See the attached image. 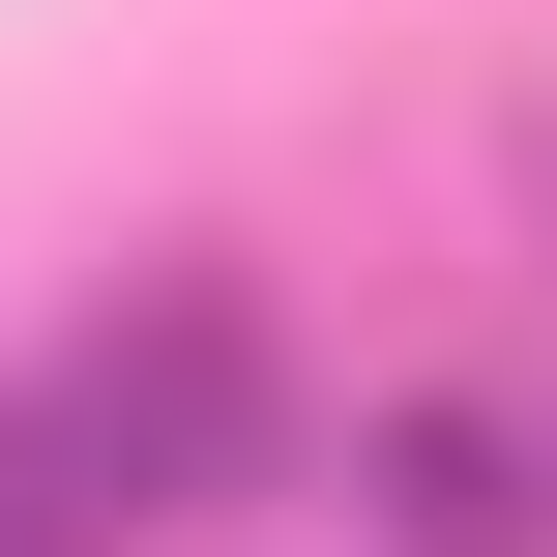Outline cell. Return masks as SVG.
<instances>
[{"label": "cell", "instance_id": "obj_1", "mask_svg": "<svg viewBox=\"0 0 557 557\" xmlns=\"http://www.w3.org/2000/svg\"><path fill=\"white\" fill-rule=\"evenodd\" d=\"M29 441H59V499H88V557H176V529H235L264 470H294V323L235 294V264H117L29 382H0Z\"/></svg>", "mask_w": 557, "mask_h": 557}, {"label": "cell", "instance_id": "obj_2", "mask_svg": "<svg viewBox=\"0 0 557 557\" xmlns=\"http://www.w3.org/2000/svg\"><path fill=\"white\" fill-rule=\"evenodd\" d=\"M352 557H557V411L529 382H382L352 411Z\"/></svg>", "mask_w": 557, "mask_h": 557}, {"label": "cell", "instance_id": "obj_3", "mask_svg": "<svg viewBox=\"0 0 557 557\" xmlns=\"http://www.w3.org/2000/svg\"><path fill=\"white\" fill-rule=\"evenodd\" d=\"M0 557H88V499H59V441L0 411Z\"/></svg>", "mask_w": 557, "mask_h": 557}]
</instances>
